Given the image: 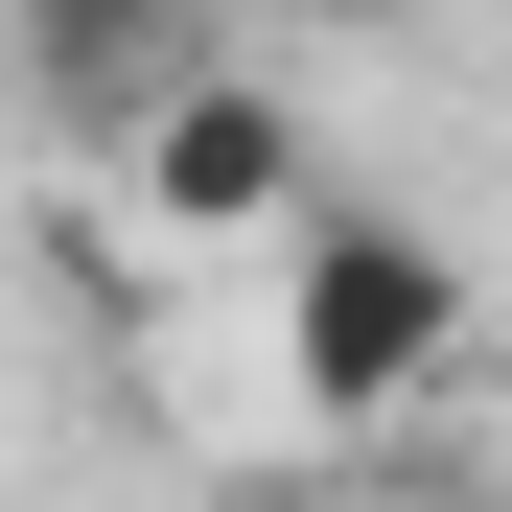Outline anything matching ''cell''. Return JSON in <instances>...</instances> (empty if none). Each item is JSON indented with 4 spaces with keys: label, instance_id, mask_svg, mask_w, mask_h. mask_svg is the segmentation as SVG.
<instances>
[{
    "label": "cell",
    "instance_id": "5b68a950",
    "mask_svg": "<svg viewBox=\"0 0 512 512\" xmlns=\"http://www.w3.org/2000/svg\"><path fill=\"white\" fill-rule=\"evenodd\" d=\"M443 512H489V489H443Z\"/></svg>",
    "mask_w": 512,
    "mask_h": 512
},
{
    "label": "cell",
    "instance_id": "6da1fadb",
    "mask_svg": "<svg viewBox=\"0 0 512 512\" xmlns=\"http://www.w3.org/2000/svg\"><path fill=\"white\" fill-rule=\"evenodd\" d=\"M256 280H280V419H303V443L419 419V396H443V350H466V256L396 233V210H303Z\"/></svg>",
    "mask_w": 512,
    "mask_h": 512
},
{
    "label": "cell",
    "instance_id": "7a4b0ae2",
    "mask_svg": "<svg viewBox=\"0 0 512 512\" xmlns=\"http://www.w3.org/2000/svg\"><path fill=\"white\" fill-rule=\"evenodd\" d=\"M326 210V163H303V94H280V70H163V94L117 117V233L140 256H280Z\"/></svg>",
    "mask_w": 512,
    "mask_h": 512
},
{
    "label": "cell",
    "instance_id": "277c9868",
    "mask_svg": "<svg viewBox=\"0 0 512 512\" xmlns=\"http://www.w3.org/2000/svg\"><path fill=\"white\" fill-rule=\"evenodd\" d=\"M303 47H396V24H443V0H280Z\"/></svg>",
    "mask_w": 512,
    "mask_h": 512
},
{
    "label": "cell",
    "instance_id": "3957f363",
    "mask_svg": "<svg viewBox=\"0 0 512 512\" xmlns=\"http://www.w3.org/2000/svg\"><path fill=\"white\" fill-rule=\"evenodd\" d=\"M24 47L70 70V94H117V117H140L163 70H187V0H24Z\"/></svg>",
    "mask_w": 512,
    "mask_h": 512
}]
</instances>
